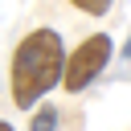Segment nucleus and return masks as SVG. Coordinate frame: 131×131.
Instances as JSON below:
<instances>
[{
	"label": "nucleus",
	"mask_w": 131,
	"mask_h": 131,
	"mask_svg": "<svg viewBox=\"0 0 131 131\" xmlns=\"http://www.w3.org/2000/svg\"><path fill=\"white\" fill-rule=\"evenodd\" d=\"M61 61H66V45L57 29H33L29 37H20V45L12 49V102L20 111H33L61 78Z\"/></svg>",
	"instance_id": "obj_1"
},
{
	"label": "nucleus",
	"mask_w": 131,
	"mask_h": 131,
	"mask_svg": "<svg viewBox=\"0 0 131 131\" xmlns=\"http://www.w3.org/2000/svg\"><path fill=\"white\" fill-rule=\"evenodd\" d=\"M111 53H115V37H111V33H90V37H82V45L61 61V78H57V82H61L70 94H82V90L106 70Z\"/></svg>",
	"instance_id": "obj_2"
},
{
	"label": "nucleus",
	"mask_w": 131,
	"mask_h": 131,
	"mask_svg": "<svg viewBox=\"0 0 131 131\" xmlns=\"http://www.w3.org/2000/svg\"><path fill=\"white\" fill-rule=\"evenodd\" d=\"M29 131H57V106H53V102H45L41 111H33Z\"/></svg>",
	"instance_id": "obj_3"
},
{
	"label": "nucleus",
	"mask_w": 131,
	"mask_h": 131,
	"mask_svg": "<svg viewBox=\"0 0 131 131\" xmlns=\"http://www.w3.org/2000/svg\"><path fill=\"white\" fill-rule=\"evenodd\" d=\"M70 4H74V8H82L86 16H106L115 0H70Z\"/></svg>",
	"instance_id": "obj_4"
},
{
	"label": "nucleus",
	"mask_w": 131,
	"mask_h": 131,
	"mask_svg": "<svg viewBox=\"0 0 131 131\" xmlns=\"http://www.w3.org/2000/svg\"><path fill=\"white\" fill-rule=\"evenodd\" d=\"M0 131H12V127H8V123H4V119H0Z\"/></svg>",
	"instance_id": "obj_5"
}]
</instances>
